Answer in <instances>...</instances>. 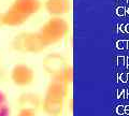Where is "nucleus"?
I'll use <instances>...</instances> for the list:
<instances>
[{"label":"nucleus","instance_id":"obj_4","mask_svg":"<svg viewBox=\"0 0 129 116\" xmlns=\"http://www.w3.org/2000/svg\"><path fill=\"white\" fill-rule=\"evenodd\" d=\"M35 79L34 70L31 69L29 66L23 65V63H18L13 67L11 70V80L15 85L17 86H28L29 84L32 83Z\"/></svg>","mask_w":129,"mask_h":116},{"label":"nucleus","instance_id":"obj_6","mask_svg":"<svg viewBox=\"0 0 129 116\" xmlns=\"http://www.w3.org/2000/svg\"><path fill=\"white\" fill-rule=\"evenodd\" d=\"M44 7L48 14L53 16H60L69 12L70 2L69 0H46Z\"/></svg>","mask_w":129,"mask_h":116},{"label":"nucleus","instance_id":"obj_7","mask_svg":"<svg viewBox=\"0 0 129 116\" xmlns=\"http://www.w3.org/2000/svg\"><path fill=\"white\" fill-rule=\"evenodd\" d=\"M28 21V18L22 16L21 14L12 11L11 9H8L6 12L0 14V24L2 26H9V27H17L25 24Z\"/></svg>","mask_w":129,"mask_h":116},{"label":"nucleus","instance_id":"obj_5","mask_svg":"<svg viewBox=\"0 0 129 116\" xmlns=\"http://www.w3.org/2000/svg\"><path fill=\"white\" fill-rule=\"evenodd\" d=\"M41 7L40 0H14L9 9L29 19L30 16L38 13Z\"/></svg>","mask_w":129,"mask_h":116},{"label":"nucleus","instance_id":"obj_3","mask_svg":"<svg viewBox=\"0 0 129 116\" xmlns=\"http://www.w3.org/2000/svg\"><path fill=\"white\" fill-rule=\"evenodd\" d=\"M47 45L39 32H21L12 41V49L21 53H40Z\"/></svg>","mask_w":129,"mask_h":116},{"label":"nucleus","instance_id":"obj_11","mask_svg":"<svg viewBox=\"0 0 129 116\" xmlns=\"http://www.w3.org/2000/svg\"><path fill=\"white\" fill-rule=\"evenodd\" d=\"M17 116H36L34 110L30 109H23L19 113L17 114Z\"/></svg>","mask_w":129,"mask_h":116},{"label":"nucleus","instance_id":"obj_9","mask_svg":"<svg viewBox=\"0 0 129 116\" xmlns=\"http://www.w3.org/2000/svg\"><path fill=\"white\" fill-rule=\"evenodd\" d=\"M19 103L24 106V109H37L39 105V99L37 96L31 95V94H26L23 95L21 99H19Z\"/></svg>","mask_w":129,"mask_h":116},{"label":"nucleus","instance_id":"obj_1","mask_svg":"<svg viewBox=\"0 0 129 116\" xmlns=\"http://www.w3.org/2000/svg\"><path fill=\"white\" fill-rule=\"evenodd\" d=\"M63 70L53 74V80L47 87L43 101L44 111L51 116H60L63 107V98L66 96L67 85L63 79Z\"/></svg>","mask_w":129,"mask_h":116},{"label":"nucleus","instance_id":"obj_2","mask_svg":"<svg viewBox=\"0 0 129 116\" xmlns=\"http://www.w3.org/2000/svg\"><path fill=\"white\" fill-rule=\"evenodd\" d=\"M69 30L68 23L63 18L59 16H55L48 21L41 27L39 33L45 42V44L52 45L55 43L60 42L66 37Z\"/></svg>","mask_w":129,"mask_h":116},{"label":"nucleus","instance_id":"obj_10","mask_svg":"<svg viewBox=\"0 0 129 116\" xmlns=\"http://www.w3.org/2000/svg\"><path fill=\"white\" fill-rule=\"evenodd\" d=\"M10 112L7 96L2 91H0V116H10Z\"/></svg>","mask_w":129,"mask_h":116},{"label":"nucleus","instance_id":"obj_8","mask_svg":"<svg viewBox=\"0 0 129 116\" xmlns=\"http://www.w3.org/2000/svg\"><path fill=\"white\" fill-rule=\"evenodd\" d=\"M44 68L45 70L51 74H56L58 72L62 71L66 65H64V59L60 55L57 54H51L44 60Z\"/></svg>","mask_w":129,"mask_h":116}]
</instances>
